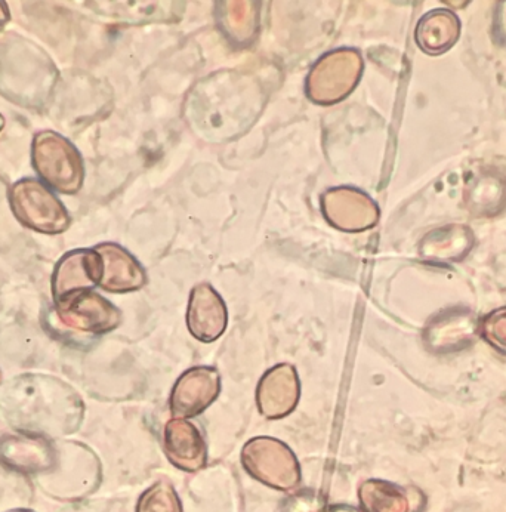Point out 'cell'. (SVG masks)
Masks as SVG:
<instances>
[{"label":"cell","instance_id":"603a6c76","mask_svg":"<svg viewBox=\"0 0 506 512\" xmlns=\"http://www.w3.org/2000/svg\"><path fill=\"white\" fill-rule=\"evenodd\" d=\"M11 512H33V511H29V510H15V511H11Z\"/></svg>","mask_w":506,"mask_h":512},{"label":"cell","instance_id":"9c48e42d","mask_svg":"<svg viewBox=\"0 0 506 512\" xmlns=\"http://www.w3.org/2000/svg\"><path fill=\"white\" fill-rule=\"evenodd\" d=\"M221 393L218 369L209 366L193 367L182 373L172 388L169 407L174 418L188 419L202 415Z\"/></svg>","mask_w":506,"mask_h":512},{"label":"cell","instance_id":"44dd1931","mask_svg":"<svg viewBox=\"0 0 506 512\" xmlns=\"http://www.w3.org/2000/svg\"><path fill=\"white\" fill-rule=\"evenodd\" d=\"M9 20L8 8H6L5 3L0 2V27Z\"/></svg>","mask_w":506,"mask_h":512},{"label":"cell","instance_id":"7a4b0ae2","mask_svg":"<svg viewBox=\"0 0 506 512\" xmlns=\"http://www.w3.org/2000/svg\"><path fill=\"white\" fill-rule=\"evenodd\" d=\"M32 156L43 184L63 194H76L82 188L85 178L82 156L63 135L39 132L33 138Z\"/></svg>","mask_w":506,"mask_h":512},{"label":"cell","instance_id":"8992f818","mask_svg":"<svg viewBox=\"0 0 506 512\" xmlns=\"http://www.w3.org/2000/svg\"><path fill=\"white\" fill-rule=\"evenodd\" d=\"M55 302L58 319L77 332L104 335L122 323L119 308L94 291L74 292Z\"/></svg>","mask_w":506,"mask_h":512},{"label":"cell","instance_id":"5b68a950","mask_svg":"<svg viewBox=\"0 0 506 512\" xmlns=\"http://www.w3.org/2000/svg\"><path fill=\"white\" fill-rule=\"evenodd\" d=\"M242 462L251 476L276 489L288 490L301 480L298 459L283 441L271 437L249 440Z\"/></svg>","mask_w":506,"mask_h":512},{"label":"cell","instance_id":"d6986e66","mask_svg":"<svg viewBox=\"0 0 506 512\" xmlns=\"http://www.w3.org/2000/svg\"><path fill=\"white\" fill-rule=\"evenodd\" d=\"M138 512H181L180 501L168 484H156L140 499Z\"/></svg>","mask_w":506,"mask_h":512},{"label":"cell","instance_id":"30bf717a","mask_svg":"<svg viewBox=\"0 0 506 512\" xmlns=\"http://www.w3.org/2000/svg\"><path fill=\"white\" fill-rule=\"evenodd\" d=\"M301 397V381L295 367L289 363L268 370L258 384L256 404L267 419H282L296 409Z\"/></svg>","mask_w":506,"mask_h":512},{"label":"cell","instance_id":"e0dca14e","mask_svg":"<svg viewBox=\"0 0 506 512\" xmlns=\"http://www.w3.org/2000/svg\"><path fill=\"white\" fill-rule=\"evenodd\" d=\"M474 245V236L464 225H447L431 231L422 240L421 256L427 261L455 262L461 261Z\"/></svg>","mask_w":506,"mask_h":512},{"label":"cell","instance_id":"7c38bea8","mask_svg":"<svg viewBox=\"0 0 506 512\" xmlns=\"http://www.w3.org/2000/svg\"><path fill=\"white\" fill-rule=\"evenodd\" d=\"M103 259L95 249H77L58 261L52 274L55 301L74 292L92 291L100 286Z\"/></svg>","mask_w":506,"mask_h":512},{"label":"cell","instance_id":"cb8c5ba5","mask_svg":"<svg viewBox=\"0 0 506 512\" xmlns=\"http://www.w3.org/2000/svg\"><path fill=\"white\" fill-rule=\"evenodd\" d=\"M0 384H2V372H0Z\"/></svg>","mask_w":506,"mask_h":512},{"label":"cell","instance_id":"277c9868","mask_svg":"<svg viewBox=\"0 0 506 512\" xmlns=\"http://www.w3.org/2000/svg\"><path fill=\"white\" fill-rule=\"evenodd\" d=\"M363 58L356 49H338L320 58L307 79V95L314 103L332 106L345 100L359 85Z\"/></svg>","mask_w":506,"mask_h":512},{"label":"cell","instance_id":"2e32d148","mask_svg":"<svg viewBox=\"0 0 506 512\" xmlns=\"http://www.w3.org/2000/svg\"><path fill=\"white\" fill-rule=\"evenodd\" d=\"M461 37V20L449 9H434L419 20L415 39L419 48L430 55L449 51Z\"/></svg>","mask_w":506,"mask_h":512},{"label":"cell","instance_id":"ac0fdd59","mask_svg":"<svg viewBox=\"0 0 506 512\" xmlns=\"http://www.w3.org/2000/svg\"><path fill=\"white\" fill-rule=\"evenodd\" d=\"M364 507L369 512H407L409 505L401 493H398L396 487L387 483L364 484L362 490Z\"/></svg>","mask_w":506,"mask_h":512},{"label":"cell","instance_id":"7402d4cb","mask_svg":"<svg viewBox=\"0 0 506 512\" xmlns=\"http://www.w3.org/2000/svg\"><path fill=\"white\" fill-rule=\"evenodd\" d=\"M3 126H5V119H3L2 114H0V131H2Z\"/></svg>","mask_w":506,"mask_h":512},{"label":"cell","instance_id":"3957f363","mask_svg":"<svg viewBox=\"0 0 506 512\" xmlns=\"http://www.w3.org/2000/svg\"><path fill=\"white\" fill-rule=\"evenodd\" d=\"M12 214L24 227L43 234H60L69 230L70 214L54 191L42 181L27 178L9 190Z\"/></svg>","mask_w":506,"mask_h":512},{"label":"cell","instance_id":"9a60e30c","mask_svg":"<svg viewBox=\"0 0 506 512\" xmlns=\"http://www.w3.org/2000/svg\"><path fill=\"white\" fill-rule=\"evenodd\" d=\"M95 251L103 259V277L100 288L111 293L140 291L147 285V273L143 265L126 249L116 243H103Z\"/></svg>","mask_w":506,"mask_h":512},{"label":"cell","instance_id":"6da1fadb","mask_svg":"<svg viewBox=\"0 0 506 512\" xmlns=\"http://www.w3.org/2000/svg\"><path fill=\"white\" fill-rule=\"evenodd\" d=\"M2 397L9 422L24 433L64 436L76 431L82 421L83 403L77 394L49 376H21Z\"/></svg>","mask_w":506,"mask_h":512},{"label":"cell","instance_id":"5bb4252c","mask_svg":"<svg viewBox=\"0 0 506 512\" xmlns=\"http://www.w3.org/2000/svg\"><path fill=\"white\" fill-rule=\"evenodd\" d=\"M163 443L169 461L184 471L202 470L208 459V447L199 428L188 419L172 418L165 425Z\"/></svg>","mask_w":506,"mask_h":512},{"label":"cell","instance_id":"ffe728a7","mask_svg":"<svg viewBox=\"0 0 506 512\" xmlns=\"http://www.w3.org/2000/svg\"><path fill=\"white\" fill-rule=\"evenodd\" d=\"M480 338L506 356V307L493 310L480 320Z\"/></svg>","mask_w":506,"mask_h":512},{"label":"cell","instance_id":"4fadbf2b","mask_svg":"<svg viewBox=\"0 0 506 512\" xmlns=\"http://www.w3.org/2000/svg\"><path fill=\"white\" fill-rule=\"evenodd\" d=\"M228 326L224 299L209 283H200L191 291L187 310V328L200 342L217 341Z\"/></svg>","mask_w":506,"mask_h":512},{"label":"cell","instance_id":"52a82bcc","mask_svg":"<svg viewBox=\"0 0 506 512\" xmlns=\"http://www.w3.org/2000/svg\"><path fill=\"white\" fill-rule=\"evenodd\" d=\"M323 215L330 225L348 233H360L375 227L379 208L372 197L351 187L332 188L322 196Z\"/></svg>","mask_w":506,"mask_h":512},{"label":"cell","instance_id":"8fae6325","mask_svg":"<svg viewBox=\"0 0 506 512\" xmlns=\"http://www.w3.org/2000/svg\"><path fill=\"white\" fill-rule=\"evenodd\" d=\"M57 449L48 437L37 434H6L0 439V459L21 473H46L57 465Z\"/></svg>","mask_w":506,"mask_h":512},{"label":"cell","instance_id":"ba28073f","mask_svg":"<svg viewBox=\"0 0 506 512\" xmlns=\"http://www.w3.org/2000/svg\"><path fill=\"white\" fill-rule=\"evenodd\" d=\"M478 336L480 319L468 308H450L427 323L424 344L431 353H456L474 344Z\"/></svg>","mask_w":506,"mask_h":512}]
</instances>
